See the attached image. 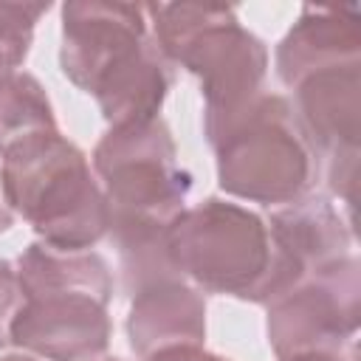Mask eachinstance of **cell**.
<instances>
[{"label":"cell","instance_id":"cell-1","mask_svg":"<svg viewBox=\"0 0 361 361\" xmlns=\"http://www.w3.org/2000/svg\"><path fill=\"white\" fill-rule=\"evenodd\" d=\"M59 68L96 99L110 127L155 118L175 82V65L155 45L147 3L68 0Z\"/></svg>","mask_w":361,"mask_h":361},{"label":"cell","instance_id":"cell-2","mask_svg":"<svg viewBox=\"0 0 361 361\" xmlns=\"http://www.w3.org/2000/svg\"><path fill=\"white\" fill-rule=\"evenodd\" d=\"M3 189L42 243L90 251L107 237L110 209L87 155L59 130L23 138L3 152Z\"/></svg>","mask_w":361,"mask_h":361},{"label":"cell","instance_id":"cell-3","mask_svg":"<svg viewBox=\"0 0 361 361\" xmlns=\"http://www.w3.org/2000/svg\"><path fill=\"white\" fill-rule=\"evenodd\" d=\"M203 133L214 149L217 183L231 197L288 206L307 197L322 175L285 96L259 93L237 113L203 121Z\"/></svg>","mask_w":361,"mask_h":361},{"label":"cell","instance_id":"cell-4","mask_svg":"<svg viewBox=\"0 0 361 361\" xmlns=\"http://www.w3.org/2000/svg\"><path fill=\"white\" fill-rule=\"evenodd\" d=\"M147 14L161 54L200 82L203 121L226 118L265 93L268 48L254 31L243 28L237 8L220 3H147Z\"/></svg>","mask_w":361,"mask_h":361},{"label":"cell","instance_id":"cell-5","mask_svg":"<svg viewBox=\"0 0 361 361\" xmlns=\"http://www.w3.org/2000/svg\"><path fill=\"white\" fill-rule=\"evenodd\" d=\"M166 251L178 276L200 293L265 305L274 245L257 212L223 197L186 206L166 228Z\"/></svg>","mask_w":361,"mask_h":361},{"label":"cell","instance_id":"cell-6","mask_svg":"<svg viewBox=\"0 0 361 361\" xmlns=\"http://www.w3.org/2000/svg\"><path fill=\"white\" fill-rule=\"evenodd\" d=\"M93 172L107 197L110 223L169 226L192 192L169 124L155 116L110 127L93 147Z\"/></svg>","mask_w":361,"mask_h":361},{"label":"cell","instance_id":"cell-7","mask_svg":"<svg viewBox=\"0 0 361 361\" xmlns=\"http://www.w3.org/2000/svg\"><path fill=\"white\" fill-rule=\"evenodd\" d=\"M361 324V262L355 254L302 279L268 305V344L279 361L347 350Z\"/></svg>","mask_w":361,"mask_h":361},{"label":"cell","instance_id":"cell-8","mask_svg":"<svg viewBox=\"0 0 361 361\" xmlns=\"http://www.w3.org/2000/svg\"><path fill=\"white\" fill-rule=\"evenodd\" d=\"M293 93L290 107L319 158L327 189L353 206L361 149V62L313 73Z\"/></svg>","mask_w":361,"mask_h":361},{"label":"cell","instance_id":"cell-9","mask_svg":"<svg viewBox=\"0 0 361 361\" xmlns=\"http://www.w3.org/2000/svg\"><path fill=\"white\" fill-rule=\"evenodd\" d=\"M265 223L274 245L265 307L302 279L353 254L350 220H344L341 212L322 195H307L296 203L279 206Z\"/></svg>","mask_w":361,"mask_h":361},{"label":"cell","instance_id":"cell-10","mask_svg":"<svg viewBox=\"0 0 361 361\" xmlns=\"http://www.w3.org/2000/svg\"><path fill=\"white\" fill-rule=\"evenodd\" d=\"M8 338L42 361H96L110 347L113 324L96 296L39 293L23 299Z\"/></svg>","mask_w":361,"mask_h":361},{"label":"cell","instance_id":"cell-11","mask_svg":"<svg viewBox=\"0 0 361 361\" xmlns=\"http://www.w3.org/2000/svg\"><path fill=\"white\" fill-rule=\"evenodd\" d=\"M355 62H361V17L355 8L302 6L299 20L276 45V76L285 87Z\"/></svg>","mask_w":361,"mask_h":361},{"label":"cell","instance_id":"cell-12","mask_svg":"<svg viewBox=\"0 0 361 361\" xmlns=\"http://www.w3.org/2000/svg\"><path fill=\"white\" fill-rule=\"evenodd\" d=\"M127 338L138 358L172 347H203L206 299L186 279H166L133 296Z\"/></svg>","mask_w":361,"mask_h":361},{"label":"cell","instance_id":"cell-13","mask_svg":"<svg viewBox=\"0 0 361 361\" xmlns=\"http://www.w3.org/2000/svg\"><path fill=\"white\" fill-rule=\"evenodd\" d=\"M17 282L23 299L39 293H87L110 305L113 274L96 251H68L42 240L31 243L17 259Z\"/></svg>","mask_w":361,"mask_h":361},{"label":"cell","instance_id":"cell-14","mask_svg":"<svg viewBox=\"0 0 361 361\" xmlns=\"http://www.w3.org/2000/svg\"><path fill=\"white\" fill-rule=\"evenodd\" d=\"M166 228L169 226H149V223H110L107 240L116 245L118 271H121V290L124 296H135L149 285L180 279L169 262L166 251Z\"/></svg>","mask_w":361,"mask_h":361},{"label":"cell","instance_id":"cell-15","mask_svg":"<svg viewBox=\"0 0 361 361\" xmlns=\"http://www.w3.org/2000/svg\"><path fill=\"white\" fill-rule=\"evenodd\" d=\"M56 116L45 87L25 71L0 76V155L23 138L54 133Z\"/></svg>","mask_w":361,"mask_h":361},{"label":"cell","instance_id":"cell-16","mask_svg":"<svg viewBox=\"0 0 361 361\" xmlns=\"http://www.w3.org/2000/svg\"><path fill=\"white\" fill-rule=\"evenodd\" d=\"M48 11V3L0 0V76L14 73L34 42V25Z\"/></svg>","mask_w":361,"mask_h":361},{"label":"cell","instance_id":"cell-17","mask_svg":"<svg viewBox=\"0 0 361 361\" xmlns=\"http://www.w3.org/2000/svg\"><path fill=\"white\" fill-rule=\"evenodd\" d=\"M23 305V293H20V282H17V268L8 259H0V350L6 344H11L8 330L11 322L17 316Z\"/></svg>","mask_w":361,"mask_h":361},{"label":"cell","instance_id":"cell-18","mask_svg":"<svg viewBox=\"0 0 361 361\" xmlns=\"http://www.w3.org/2000/svg\"><path fill=\"white\" fill-rule=\"evenodd\" d=\"M144 361H228V358L209 353L203 347H172V350H161Z\"/></svg>","mask_w":361,"mask_h":361},{"label":"cell","instance_id":"cell-19","mask_svg":"<svg viewBox=\"0 0 361 361\" xmlns=\"http://www.w3.org/2000/svg\"><path fill=\"white\" fill-rule=\"evenodd\" d=\"M288 361H355V353H353V347H347L338 353H307V355H296Z\"/></svg>","mask_w":361,"mask_h":361},{"label":"cell","instance_id":"cell-20","mask_svg":"<svg viewBox=\"0 0 361 361\" xmlns=\"http://www.w3.org/2000/svg\"><path fill=\"white\" fill-rule=\"evenodd\" d=\"M14 223V212L8 206V197H6V189H3V169H0V234L8 231Z\"/></svg>","mask_w":361,"mask_h":361},{"label":"cell","instance_id":"cell-21","mask_svg":"<svg viewBox=\"0 0 361 361\" xmlns=\"http://www.w3.org/2000/svg\"><path fill=\"white\" fill-rule=\"evenodd\" d=\"M0 361H37L34 355H23V353H11V355H3Z\"/></svg>","mask_w":361,"mask_h":361},{"label":"cell","instance_id":"cell-22","mask_svg":"<svg viewBox=\"0 0 361 361\" xmlns=\"http://www.w3.org/2000/svg\"><path fill=\"white\" fill-rule=\"evenodd\" d=\"M96 361H124V358H96Z\"/></svg>","mask_w":361,"mask_h":361}]
</instances>
